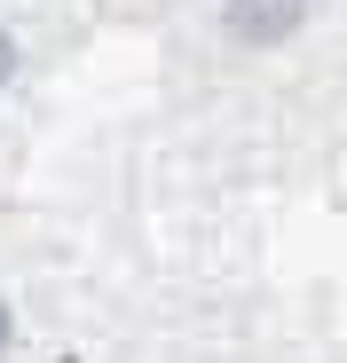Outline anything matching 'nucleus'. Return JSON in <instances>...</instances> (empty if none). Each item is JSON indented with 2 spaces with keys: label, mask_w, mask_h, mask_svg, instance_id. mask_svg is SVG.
<instances>
[{
  "label": "nucleus",
  "mask_w": 347,
  "mask_h": 363,
  "mask_svg": "<svg viewBox=\"0 0 347 363\" xmlns=\"http://www.w3.org/2000/svg\"><path fill=\"white\" fill-rule=\"evenodd\" d=\"M229 32L237 40H253V48H268V40H284V32H300V16H308V0H229Z\"/></svg>",
  "instance_id": "1"
},
{
  "label": "nucleus",
  "mask_w": 347,
  "mask_h": 363,
  "mask_svg": "<svg viewBox=\"0 0 347 363\" xmlns=\"http://www.w3.org/2000/svg\"><path fill=\"white\" fill-rule=\"evenodd\" d=\"M8 72H16V48H8V32H0V87H8Z\"/></svg>",
  "instance_id": "2"
},
{
  "label": "nucleus",
  "mask_w": 347,
  "mask_h": 363,
  "mask_svg": "<svg viewBox=\"0 0 347 363\" xmlns=\"http://www.w3.org/2000/svg\"><path fill=\"white\" fill-rule=\"evenodd\" d=\"M0 347H8V308H0Z\"/></svg>",
  "instance_id": "3"
}]
</instances>
